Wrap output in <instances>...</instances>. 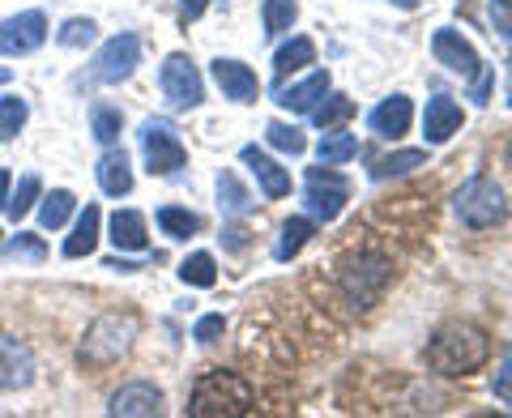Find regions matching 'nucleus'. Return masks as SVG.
<instances>
[{
    "label": "nucleus",
    "instance_id": "f257e3e1",
    "mask_svg": "<svg viewBox=\"0 0 512 418\" xmlns=\"http://www.w3.org/2000/svg\"><path fill=\"white\" fill-rule=\"evenodd\" d=\"M487 359H491V337L487 329L470 325V320H448L427 342V363L440 376H470Z\"/></svg>",
    "mask_w": 512,
    "mask_h": 418
},
{
    "label": "nucleus",
    "instance_id": "f03ea898",
    "mask_svg": "<svg viewBox=\"0 0 512 418\" xmlns=\"http://www.w3.org/2000/svg\"><path fill=\"white\" fill-rule=\"evenodd\" d=\"M256 406V393L252 384L239 376V372H205L197 384H192V397H188V414L192 418H235V414H248Z\"/></svg>",
    "mask_w": 512,
    "mask_h": 418
},
{
    "label": "nucleus",
    "instance_id": "7ed1b4c3",
    "mask_svg": "<svg viewBox=\"0 0 512 418\" xmlns=\"http://www.w3.org/2000/svg\"><path fill=\"white\" fill-rule=\"evenodd\" d=\"M141 333V320L133 312H103L94 325L86 329L82 346H77V363L82 367H111L133 350Z\"/></svg>",
    "mask_w": 512,
    "mask_h": 418
},
{
    "label": "nucleus",
    "instance_id": "20e7f679",
    "mask_svg": "<svg viewBox=\"0 0 512 418\" xmlns=\"http://www.w3.org/2000/svg\"><path fill=\"white\" fill-rule=\"evenodd\" d=\"M453 209H457V218L466 222V227L487 231V227H495V222L504 218L508 201H504V188L495 184L491 175H470V180L453 192Z\"/></svg>",
    "mask_w": 512,
    "mask_h": 418
},
{
    "label": "nucleus",
    "instance_id": "39448f33",
    "mask_svg": "<svg viewBox=\"0 0 512 418\" xmlns=\"http://www.w3.org/2000/svg\"><path fill=\"white\" fill-rule=\"evenodd\" d=\"M393 278V265L384 261V256L376 252H359L355 261H346L342 273H338V282H342V295L350 299V308H372V303L380 299V291L389 286Z\"/></svg>",
    "mask_w": 512,
    "mask_h": 418
},
{
    "label": "nucleus",
    "instance_id": "423d86ee",
    "mask_svg": "<svg viewBox=\"0 0 512 418\" xmlns=\"http://www.w3.org/2000/svg\"><path fill=\"white\" fill-rule=\"evenodd\" d=\"M141 158H146V171L150 175H175L184 163H188V150L180 141V128H175L171 120L163 116H150L146 124H141Z\"/></svg>",
    "mask_w": 512,
    "mask_h": 418
},
{
    "label": "nucleus",
    "instance_id": "0eeeda50",
    "mask_svg": "<svg viewBox=\"0 0 512 418\" xmlns=\"http://www.w3.org/2000/svg\"><path fill=\"white\" fill-rule=\"evenodd\" d=\"M137 64H141V39L133 35V30H124V35H111L99 52H94L90 77L103 82V86H120L137 73Z\"/></svg>",
    "mask_w": 512,
    "mask_h": 418
},
{
    "label": "nucleus",
    "instance_id": "6e6552de",
    "mask_svg": "<svg viewBox=\"0 0 512 418\" xmlns=\"http://www.w3.org/2000/svg\"><path fill=\"white\" fill-rule=\"evenodd\" d=\"M158 86H163L167 103H171L175 111H192V107H201V103H205V82H201L197 64H192L184 52H171V56L163 60Z\"/></svg>",
    "mask_w": 512,
    "mask_h": 418
},
{
    "label": "nucleus",
    "instance_id": "1a4fd4ad",
    "mask_svg": "<svg viewBox=\"0 0 512 418\" xmlns=\"http://www.w3.org/2000/svg\"><path fill=\"white\" fill-rule=\"evenodd\" d=\"M47 43V18L39 9L13 13L0 22V56H30Z\"/></svg>",
    "mask_w": 512,
    "mask_h": 418
},
{
    "label": "nucleus",
    "instance_id": "9d476101",
    "mask_svg": "<svg viewBox=\"0 0 512 418\" xmlns=\"http://www.w3.org/2000/svg\"><path fill=\"white\" fill-rule=\"evenodd\" d=\"M303 205H308L320 222H333L342 214V205H346V180L338 171H329V163L312 167L308 171V188H303Z\"/></svg>",
    "mask_w": 512,
    "mask_h": 418
},
{
    "label": "nucleus",
    "instance_id": "9b49d317",
    "mask_svg": "<svg viewBox=\"0 0 512 418\" xmlns=\"http://www.w3.org/2000/svg\"><path fill=\"white\" fill-rule=\"evenodd\" d=\"M35 350L26 342H18L13 333H0V389L5 393H18V389H30L35 384Z\"/></svg>",
    "mask_w": 512,
    "mask_h": 418
},
{
    "label": "nucleus",
    "instance_id": "f8f14e48",
    "mask_svg": "<svg viewBox=\"0 0 512 418\" xmlns=\"http://www.w3.org/2000/svg\"><path fill=\"white\" fill-rule=\"evenodd\" d=\"M431 56H436L444 69L457 73V77H478V69H483L478 52L461 39V30H453V26H440L436 35H431Z\"/></svg>",
    "mask_w": 512,
    "mask_h": 418
},
{
    "label": "nucleus",
    "instance_id": "ddd939ff",
    "mask_svg": "<svg viewBox=\"0 0 512 418\" xmlns=\"http://www.w3.org/2000/svg\"><path fill=\"white\" fill-rule=\"evenodd\" d=\"M107 414H120V418H150V414H163V389L150 380H128L120 384L107 401Z\"/></svg>",
    "mask_w": 512,
    "mask_h": 418
},
{
    "label": "nucleus",
    "instance_id": "4468645a",
    "mask_svg": "<svg viewBox=\"0 0 512 418\" xmlns=\"http://www.w3.org/2000/svg\"><path fill=\"white\" fill-rule=\"evenodd\" d=\"M214 82L222 90V99H231V103H256V94H261L256 73L248 69L244 60H231V56H218L214 60Z\"/></svg>",
    "mask_w": 512,
    "mask_h": 418
},
{
    "label": "nucleus",
    "instance_id": "2eb2a0df",
    "mask_svg": "<svg viewBox=\"0 0 512 418\" xmlns=\"http://www.w3.org/2000/svg\"><path fill=\"white\" fill-rule=\"evenodd\" d=\"M239 158H244V167L256 175V184H261V192L269 201H278V197L291 192V171H286L278 158H269L265 150H256V146H244V150H239Z\"/></svg>",
    "mask_w": 512,
    "mask_h": 418
},
{
    "label": "nucleus",
    "instance_id": "dca6fc26",
    "mask_svg": "<svg viewBox=\"0 0 512 418\" xmlns=\"http://www.w3.org/2000/svg\"><path fill=\"white\" fill-rule=\"evenodd\" d=\"M410 120H414V103L406 99V94H389L384 103H376L372 107V116H367V128H372L376 137H389V141H397L410 128Z\"/></svg>",
    "mask_w": 512,
    "mask_h": 418
},
{
    "label": "nucleus",
    "instance_id": "f3484780",
    "mask_svg": "<svg viewBox=\"0 0 512 418\" xmlns=\"http://www.w3.org/2000/svg\"><path fill=\"white\" fill-rule=\"evenodd\" d=\"M325 94H329V73L316 69V73H308V77H303V82H295V86H278V107L299 111V116H312Z\"/></svg>",
    "mask_w": 512,
    "mask_h": 418
},
{
    "label": "nucleus",
    "instance_id": "a211bd4d",
    "mask_svg": "<svg viewBox=\"0 0 512 418\" xmlns=\"http://www.w3.org/2000/svg\"><path fill=\"white\" fill-rule=\"evenodd\" d=\"M461 107L448 99V94H436V99H427V111H423V137L431 141V146H440V141H448L461 128Z\"/></svg>",
    "mask_w": 512,
    "mask_h": 418
},
{
    "label": "nucleus",
    "instance_id": "6ab92c4d",
    "mask_svg": "<svg viewBox=\"0 0 512 418\" xmlns=\"http://www.w3.org/2000/svg\"><path fill=\"white\" fill-rule=\"evenodd\" d=\"M94 175H99V188L107 192V197H128V192H133V163H128V154L116 150V146H107V154L99 158Z\"/></svg>",
    "mask_w": 512,
    "mask_h": 418
},
{
    "label": "nucleus",
    "instance_id": "aec40b11",
    "mask_svg": "<svg viewBox=\"0 0 512 418\" xmlns=\"http://www.w3.org/2000/svg\"><path fill=\"white\" fill-rule=\"evenodd\" d=\"M99 227H103L99 205H86L82 214H77V222H73V235L64 239V256H69V261H82V256H90L94 248H99Z\"/></svg>",
    "mask_w": 512,
    "mask_h": 418
},
{
    "label": "nucleus",
    "instance_id": "412c9836",
    "mask_svg": "<svg viewBox=\"0 0 512 418\" xmlns=\"http://www.w3.org/2000/svg\"><path fill=\"white\" fill-rule=\"evenodd\" d=\"M111 244L120 252H146V244H150L146 214H137V209H116V214H111Z\"/></svg>",
    "mask_w": 512,
    "mask_h": 418
},
{
    "label": "nucleus",
    "instance_id": "4be33fe9",
    "mask_svg": "<svg viewBox=\"0 0 512 418\" xmlns=\"http://www.w3.org/2000/svg\"><path fill=\"white\" fill-rule=\"evenodd\" d=\"M355 154H359V141H355V133H346V128H325V137H320V146H316V158L329 167L350 163Z\"/></svg>",
    "mask_w": 512,
    "mask_h": 418
},
{
    "label": "nucleus",
    "instance_id": "5701e85b",
    "mask_svg": "<svg viewBox=\"0 0 512 418\" xmlns=\"http://www.w3.org/2000/svg\"><path fill=\"white\" fill-rule=\"evenodd\" d=\"M73 209H77L73 192H69V188H52V192L43 197V205H39V227H43V231H60L64 222L73 218Z\"/></svg>",
    "mask_w": 512,
    "mask_h": 418
},
{
    "label": "nucleus",
    "instance_id": "b1692460",
    "mask_svg": "<svg viewBox=\"0 0 512 418\" xmlns=\"http://www.w3.org/2000/svg\"><path fill=\"white\" fill-rule=\"evenodd\" d=\"M312 60H316V43H312V39H303V35H295L291 43H282V47H278V56H274V73H278V77L299 73V69H308Z\"/></svg>",
    "mask_w": 512,
    "mask_h": 418
},
{
    "label": "nucleus",
    "instance_id": "393cba45",
    "mask_svg": "<svg viewBox=\"0 0 512 418\" xmlns=\"http://www.w3.org/2000/svg\"><path fill=\"white\" fill-rule=\"evenodd\" d=\"M218 205H222V214H227V218H239V214H248L256 201H252V192L239 184L231 171H222L218 175Z\"/></svg>",
    "mask_w": 512,
    "mask_h": 418
},
{
    "label": "nucleus",
    "instance_id": "a878e982",
    "mask_svg": "<svg viewBox=\"0 0 512 418\" xmlns=\"http://www.w3.org/2000/svg\"><path fill=\"white\" fill-rule=\"evenodd\" d=\"M312 235H316V222H312V218H291V222H282V239H278L274 256H278V261H291V256L303 252V244H308Z\"/></svg>",
    "mask_w": 512,
    "mask_h": 418
},
{
    "label": "nucleus",
    "instance_id": "bb28decb",
    "mask_svg": "<svg viewBox=\"0 0 512 418\" xmlns=\"http://www.w3.org/2000/svg\"><path fill=\"white\" fill-rule=\"evenodd\" d=\"M158 231L167 239H188L201 231V218L192 214V209H180V205H163L158 209Z\"/></svg>",
    "mask_w": 512,
    "mask_h": 418
},
{
    "label": "nucleus",
    "instance_id": "cd10ccee",
    "mask_svg": "<svg viewBox=\"0 0 512 418\" xmlns=\"http://www.w3.org/2000/svg\"><path fill=\"white\" fill-rule=\"evenodd\" d=\"M295 18H299V5H295V0H265V5H261V22H265V35H269V39L286 35V30L295 26Z\"/></svg>",
    "mask_w": 512,
    "mask_h": 418
},
{
    "label": "nucleus",
    "instance_id": "c85d7f7f",
    "mask_svg": "<svg viewBox=\"0 0 512 418\" xmlns=\"http://www.w3.org/2000/svg\"><path fill=\"white\" fill-rule=\"evenodd\" d=\"M423 163H427V154H423V150H397V154H384V158H376L372 180H393V175H410L414 167H423Z\"/></svg>",
    "mask_w": 512,
    "mask_h": 418
},
{
    "label": "nucleus",
    "instance_id": "c756f323",
    "mask_svg": "<svg viewBox=\"0 0 512 418\" xmlns=\"http://www.w3.org/2000/svg\"><path fill=\"white\" fill-rule=\"evenodd\" d=\"M30 120V103L22 99V94H5L0 99V141H13L26 128Z\"/></svg>",
    "mask_w": 512,
    "mask_h": 418
},
{
    "label": "nucleus",
    "instance_id": "7c9ffc66",
    "mask_svg": "<svg viewBox=\"0 0 512 418\" xmlns=\"http://www.w3.org/2000/svg\"><path fill=\"white\" fill-rule=\"evenodd\" d=\"M43 197V184H39V175H22L18 180V192H9V201H5V214L13 222H22L30 209H35V201Z\"/></svg>",
    "mask_w": 512,
    "mask_h": 418
},
{
    "label": "nucleus",
    "instance_id": "2f4dec72",
    "mask_svg": "<svg viewBox=\"0 0 512 418\" xmlns=\"http://www.w3.org/2000/svg\"><path fill=\"white\" fill-rule=\"evenodd\" d=\"M180 282L184 286H201V291H205V286L218 282V261L210 252H192L188 261L180 265Z\"/></svg>",
    "mask_w": 512,
    "mask_h": 418
},
{
    "label": "nucleus",
    "instance_id": "473e14b6",
    "mask_svg": "<svg viewBox=\"0 0 512 418\" xmlns=\"http://www.w3.org/2000/svg\"><path fill=\"white\" fill-rule=\"evenodd\" d=\"M90 133L99 146H116L120 133H124V116L116 107H94V116H90Z\"/></svg>",
    "mask_w": 512,
    "mask_h": 418
},
{
    "label": "nucleus",
    "instance_id": "72a5a7b5",
    "mask_svg": "<svg viewBox=\"0 0 512 418\" xmlns=\"http://www.w3.org/2000/svg\"><path fill=\"white\" fill-rule=\"evenodd\" d=\"M355 116V99H346V94H325L320 99V107L312 111V120L320 124V128H338L342 120H350Z\"/></svg>",
    "mask_w": 512,
    "mask_h": 418
},
{
    "label": "nucleus",
    "instance_id": "f704fd0d",
    "mask_svg": "<svg viewBox=\"0 0 512 418\" xmlns=\"http://www.w3.org/2000/svg\"><path fill=\"white\" fill-rule=\"evenodd\" d=\"M265 137H269V146H274V150H282V154H295V158H299L303 150H308V137H303L295 124H282V120H269Z\"/></svg>",
    "mask_w": 512,
    "mask_h": 418
},
{
    "label": "nucleus",
    "instance_id": "c9c22d12",
    "mask_svg": "<svg viewBox=\"0 0 512 418\" xmlns=\"http://www.w3.org/2000/svg\"><path fill=\"white\" fill-rule=\"evenodd\" d=\"M0 252L13 256V261H30V265H39L43 256H47L43 239H39V235H26V231H18V235L9 239V244H0Z\"/></svg>",
    "mask_w": 512,
    "mask_h": 418
},
{
    "label": "nucleus",
    "instance_id": "e433bc0d",
    "mask_svg": "<svg viewBox=\"0 0 512 418\" xmlns=\"http://www.w3.org/2000/svg\"><path fill=\"white\" fill-rule=\"evenodd\" d=\"M94 35H99L94 18H69V22L56 30V43H60V47H90Z\"/></svg>",
    "mask_w": 512,
    "mask_h": 418
},
{
    "label": "nucleus",
    "instance_id": "4c0bfd02",
    "mask_svg": "<svg viewBox=\"0 0 512 418\" xmlns=\"http://www.w3.org/2000/svg\"><path fill=\"white\" fill-rule=\"evenodd\" d=\"M222 333H227V320H222V316H201L197 325H192V337H197L201 346H214Z\"/></svg>",
    "mask_w": 512,
    "mask_h": 418
},
{
    "label": "nucleus",
    "instance_id": "58836bf2",
    "mask_svg": "<svg viewBox=\"0 0 512 418\" xmlns=\"http://www.w3.org/2000/svg\"><path fill=\"white\" fill-rule=\"evenodd\" d=\"M491 26L500 30V39L512 43V0H491Z\"/></svg>",
    "mask_w": 512,
    "mask_h": 418
},
{
    "label": "nucleus",
    "instance_id": "ea45409f",
    "mask_svg": "<svg viewBox=\"0 0 512 418\" xmlns=\"http://www.w3.org/2000/svg\"><path fill=\"white\" fill-rule=\"evenodd\" d=\"M491 86H495V69H478V77H474V94H470V99H474L478 107H483V103H487V94H491Z\"/></svg>",
    "mask_w": 512,
    "mask_h": 418
},
{
    "label": "nucleus",
    "instance_id": "a19ab883",
    "mask_svg": "<svg viewBox=\"0 0 512 418\" xmlns=\"http://www.w3.org/2000/svg\"><path fill=\"white\" fill-rule=\"evenodd\" d=\"M205 5H210V0H180V22H184V26L197 22L201 13H205Z\"/></svg>",
    "mask_w": 512,
    "mask_h": 418
},
{
    "label": "nucleus",
    "instance_id": "79ce46f5",
    "mask_svg": "<svg viewBox=\"0 0 512 418\" xmlns=\"http://www.w3.org/2000/svg\"><path fill=\"white\" fill-rule=\"evenodd\" d=\"M491 389H495V397H500V401H508V406H512V367H504V372L495 376V384H491Z\"/></svg>",
    "mask_w": 512,
    "mask_h": 418
},
{
    "label": "nucleus",
    "instance_id": "37998d69",
    "mask_svg": "<svg viewBox=\"0 0 512 418\" xmlns=\"http://www.w3.org/2000/svg\"><path fill=\"white\" fill-rule=\"evenodd\" d=\"M244 244H248V231H244V227H231V231H227V248H231V252H239Z\"/></svg>",
    "mask_w": 512,
    "mask_h": 418
},
{
    "label": "nucleus",
    "instance_id": "c03bdc74",
    "mask_svg": "<svg viewBox=\"0 0 512 418\" xmlns=\"http://www.w3.org/2000/svg\"><path fill=\"white\" fill-rule=\"evenodd\" d=\"M9 192H13V171H5V167H0V209H5Z\"/></svg>",
    "mask_w": 512,
    "mask_h": 418
},
{
    "label": "nucleus",
    "instance_id": "a18cd8bd",
    "mask_svg": "<svg viewBox=\"0 0 512 418\" xmlns=\"http://www.w3.org/2000/svg\"><path fill=\"white\" fill-rule=\"evenodd\" d=\"M107 269H120V273H137L141 265H137V261H120V256H111V261H107Z\"/></svg>",
    "mask_w": 512,
    "mask_h": 418
},
{
    "label": "nucleus",
    "instance_id": "49530a36",
    "mask_svg": "<svg viewBox=\"0 0 512 418\" xmlns=\"http://www.w3.org/2000/svg\"><path fill=\"white\" fill-rule=\"evenodd\" d=\"M389 5H397V9H419L423 0H389Z\"/></svg>",
    "mask_w": 512,
    "mask_h": 418
},
{
    "label": "nucleus",
    "instance_id": "de8ad7c7",
    "mask_svg": "<svg viewBox=\"0 0 512 418\" xmlns=\"http://www.w3.org/2000/svg\"><path fill=\"white\" fill-rule=\"evenodd\" d=\"M9 77H13V73L5 69V64H0V86H9Z\"/></svg>",
    "mask_w": 512,
    "mask_h": 418
},
{
    "label": "nucleus",
    "instance_id": "09e8293b",
    "mask_svg": "<svg viewBox=\"0 0 512 418\" xmlns=\"http://www.w3.org/2000/svg\"><path fill=\"white\" fill-rule=\"evenodd\" d=\"M504 158H508V167H512V133H508V146H504Z\"/></svg>",
    "mask_w": 512,
    "mask_h": 418
},
{
    "label": "nucleus",
    "instance_id": "8fccbe9b",
    "mask_svg": "<svg viewBox=\"0 0 512 418\" xmlns=\"http://www.w3.org/2000/svg\"><path fill=\"white\" fill-rule=\"evenodd\" d=\"M508 103H512V94H508Z\"/></svg>",
    "mask_w": 512,
    "mask_h": 418
}]
</instances>
